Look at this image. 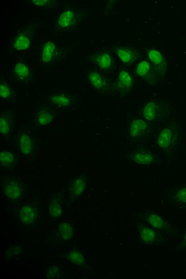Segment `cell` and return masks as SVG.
Listing matches in <instances>:
<instances>
[{
    "label": "cell",
    "instance_id": "cell-1",
    "mask_svg": "<svg viewBox=\"0 0 186 279\" xmlns=\"http://www.w3.org/2000/svg\"><path fill=\"white\" fill-rule=\"evenodd\" d=\"M18 227L24 233H30L42 226L43 214L40 202L36 198L18 207L13 215Z\"/></svg>",
    "mask_w": 186,
    "mask_h": 279
},
{
    "label": "cell",
    "instance_id": "cell-2",
    "mask_svg": "<svg viewBox=\"0 0 186 279\" xmlns=\"http://www.w3.org/2000/svg\"><path fill=\"white\" fill-rule=\"evenodd\" d=\"M85 11L78 7L67 6L63 8L56 16L54 25V32H69L78 26L84 20Z\"/></svg>",
    "mask_w": 186,
    "mask_h": 279
},
{
    "label": "cell",
    "instance_id": "cell-3",
    "mask_svg": "<svg viewBox=\"0 0 186 279\" xmlns=\"http://www.w3.org/2000/svg\"><path fill=\"white\" fill-rule=\"evenodd\" d=\"M38 28L36 24L30 23L17 30L9 44L10 53L28 51L33 45Z\"/></svg>",
    "mask_w": 186,
    "mask_h": 279
},
{
    "label": "cell",
    "instance_id": "cell-4",
    "mask_svg": "<svg viewBox=\"0 0 186 279\" xmlns=\"http://www.w3.org/2000/svg\"><path fill=\"white\" fill-rule=\"evenodd\" d=\"M74 233L73 224L69 220L59 222L55 228L48 233L45 242L51 248H58L71 241Z\"/></svg>",
    "mask_w": 186,
    "mask_h": 279
},
{
    "label": "cell",
    "instance_id": "cell-5",
    "mask_svg": "<svg viewBox=\"0 0 186 279\" xmlns=\"http://www.w3.org/2000/svg\"><path fill=\"white\" fill-rule=\"evenodd\" d=\"M2 189L8 201L13 206L19 205L26 195L25 184L16 177L7 178L2 184Z\"/></svg>",
    "mask_w": 186,
    "mask_h": 279
},
{
    "label": "cell",
    "instance_id": "cell-6",
    "mask_svg": "<svg viewBox=\"0 0 186 279\" xmlns=\"http://www.w3.org/2000/svg\"><path fill=\"white\" fill-rule=\"evenodd\" d=\"M63 48L52 40H45L40 46L38 59L41 64L50 65L60 61L63 54Z\"/></svg>",
    "mask_w": 186,
    "mask_h": 279
},
{
    "label": "cell",
    "instance_id": "cell-7",
    "mask_svg": "<svg viewBox=\"0 0 186 279\" xmlns=\"http://www.w3.org/2000/svg\"><path fill=\"white\" fill-rule=\"evenodd\" d=\"M11 76L20 85H28L34 81V71L28 63L17 60L12 65Z\"/></svg>",
    "mask_w": 186,
    "mask_h": 279
},
{
    "label": "cell",
    "instance_id": "cell-8",
    "mask_svg": "<svg viewBox=\"0 0 186 279\" xmlns=\"http://www.w3.org/2000/svg\"><path fill=\"white\" fill-rule=\"evenodd\" d=\"M65 199L59 192L53 193L47 204V213L51 223H54L62 218L65 212Z\"/></svg>",
    "mask_w": 186,
    "mask_h": 279
},
{
    "label": "cell",
    "instance_id": "cell-9",
    "mask_svg": "<svg viewBox=\"0 0 186 279\" xmlns=\"http://www.w3.org/2000/svg\"><path fill=\"white\" fill-rule=\"evenodd\" d=\"M18 146L21 154L26 158H31L35 154L34 141L30 134L25 130H20L18 135Z\"/></svg>",
    "mask_w": 186,
    "mask_h": 279
},
{
    "label": "cell",
    "instance_id": "cell-10",
    "mask_svg": "<svg viewBox=\"0 0 186 279\" xmlns=\"http://www.w3.org/2000/svg\"><path fill=\"white\" fill-rule=\"evenodd\" d=\"M56 114L55 109L51 106H40L35 113V123L39 127L48 126L52 122Z\"/></svg>",
    "mask_w": 186,
    "mask_h": 279
},
{
    "label": "cell",
    "instance_id": "cell-11",
    "mask_svg": "<svg viewBox=\"0 0 186 279\" xmlns=\"http://www.w3.org/2000/svg\"><path fill=\"white\" fill-rule=\"evenodd\" d=\"M0 132L2 136H10L15 130L16 120L15 112L12 109H4L1 112Z\"/></svg>",
    "mask_w": 186,
    "mask_h": 279
},
{
    "label": "cell",
    "instance_id": "cell-12",
    "mask_svg": "<svg viewBox=\"0 0 186 279\" xmlns=\"http://www.w3.org/2000/svg\"><path fill=\"white\" fill-rule=\"evenodd\" d=\"M47 100L54 109L67 110L73 105V98L69 94L58 92L51 94Z\"/></svg>",
    "mask_w": 186,
    "mask_h": 279
},
{
    "label": "cell",
    "instance_id": "cell-13",
    "mask_svg": "<svg viewBox=\"0 0 186 279\" xmlns=\"http://www.w3.org/2000/svg\"><path fill=\"white\" fill-rule=\"evenodd\" d=\"M60 258L72 265L79 268H83L86 264L85 256L78 249H72L61 254Z\"/></svg>",
    "mask_w": 186,
    "mask_h": 279
},
{
    "label": "cell",
    "instance_id": "cell-14",
    "mask_svg": "<svg viewBox=\"0 0 186 279\" xmlns=\"http://www.w3.org/2000/svg\"><path fill=\"white\" fill-rule=\"evenodd\" d=\"M86 186V180L84 177L75 178L70 184L69 199L70 203L78 199L82 194Z\"/></svg>",
    "mask_w": 186,
    "mask_h": 279
},
{
    "label": "cell",
    "instance_id": "cell-15",
    "mask_svg": "<svg viewBox=\"0 0 186 279\" xmlns=\"http://www.w3.org/2000/svg\"><path fill=\"white\" fill-rule=\"evenodd\" d=\"M93 61L99 68L104 71H110L113 66L112 57L110 53L106 52L95 54Z\"/></svg>",
    "mask_w": 186,
    "mask_h": 279
},
{
    "label": "cell",
    "instance_id": "cell-16",
    "mask_svg": "<svg viewBox=\"0 0 186 279\" xmlns=\"http://www.w3.org/2000/svg\"><path fill=\"white\" fill-rule=\"evenodd\" d=\"M0 94L2 100L7 102H13L16 100V92L12 85L2 78L0 84Z\"/></svg>",
    "mask_w": 186,
    "mask_h": 279
},
{
    "label": "cell",
    "instance_id": "cell-17",
    "mask_svg": "<svg viewBox=\"0 0 186 279\" xmlns=\"http://www.w3.org/2000/svg\"><path fill=\"white\" fill-rule=\"evenodd\" d=\"M148 57L154 66L161 73L165 75L167 71V63L162 54L155 49H151L148 52Z\"/></svg>",
    "mask_w": 186,
    "mask_h": 279
},
{
    "label": "cell",
    "instance_id": "cell-18",
    "mask_svg": "<svg viewBox=\"0 0 186 279\" xmlns=\"http://www.w3.org/2000/svg\"><path fill=\"white\" fill-rule=\"evenodd\" d=\"M87 76L89 82L95 88L99 90H104L107 87V81L98 72L89 71Z\"/></svg>",
    "mask_w": 186,
    "mask_h": 279
},
{
    "label": "cell",
    "instance_id": "cell-19",
    "mask_svg": "<svg viewBox=\"0 0 186 279\" xmlns=\"http://www.w3.org/2000/svg\"><path fill=\"white\" fill-rule=\"evenodd\" d=\"M0 159L2 168L7 170L14 168L17 163L15 155L10 151H2Z\"/></svg>",
    "mask_w": 186,
    "mask_h": 279
},
{
    "label": "cell",
    "instance_id": "cell-20",
    "mask_svg": "<svg viewBox=\"0 0 186 279\" xmlns=\"http://www.w3.org/2000/svg\"><path fill=\"white\" fill-rule=\"evenodd\" d=\"M116 53L120 60L127 64H131L137 58V53L130 48L117 47Z\"/></svg>",
    "mask_w": 186,
    "mask_h": 279
},
{
    "label": "cell",
    "instance_id": "cell-21",
    "mask_svg": "<svg viewBox=\"0 0 186 279\" xmlns=\"http://www.w3.org/2000/svg\"><path fill=\"white\" fill-rule=\"evenodd\" d=\"M43 276L47 278H61L65 277L66 273L63 267L51 265L44 269Z\"/></svg>",
    "mask_w": 186,
    "mask_h": 279
},
{
    "label": "cell",
    "instance_id": "cell-22",
    "mask_svg": "<svg viewBox=\"0 0 186 279\" xmlns=\"http://www.w3.org/2000/svg\"><path fill=\"white\" fill-rule=\"evenodd\" d=\"M133 84V79L128 72L122 71L120 72L117 82L118 89L120 91H127L131 87Z\"/></svg>",
    "mask_w": 186,
    "mask_h": 279
},
{
    "label": "cell",
    "instance_id": "cell-23",
    "mask_svg": "<svg viewBox=\"0 0 186 279\" xmlns=\"http://www.w3.org/2000/svg\"><path fill=\"white\" fill-rule=\"evenodd\" d=\"M22 247L20 245L13 244L6 250L4 254L6 260H17L22 254Z\"/></svg>",
    "mask_w": 186,
    "mask_h": 279
},
{
    "label": "cell",
    "instance_id": "cell-24",
    "mask_svg": "<svg viewBox=\"0 0 186 279\" xmlns=\"http://www.w3.org/2000/svg\"><path fill=\"white\" fill-rule=\"evenodd\" d=\"M58 3V1H53V0H30L27 2L30 7L36 9L51 8Z\"/></svg>",
    "mask_w": 186,
    "mask_h": 279
},
{
    "label": "cell",
    "instance_id": "cell-25",
    "mask_svg": "<svg viewBox=\"0 0 186 279\" xmlns=\"http://www.w3.org/2000/svg\"><path fill=\"white\" fill-rule=\"evenodd\" d=\"M174 133L171 129L167 128L163 130L161 134V145L163 147H169L173 141Z\"/></svg>",
    "mask_w": 186,
    "mask_h": 279
},
{
    "label": "cell",
    "instance_id": "cell-26",
    "mask_svg": "<svg viewBox=\"0 0 186 279\" xmlns=\"http://www.w3.org/2000/svg\"><path fill=\"white\" fill-rule=\"evenodd\" d=\"M151 71V65L148 61L140 62L137 67V74L141 77H146Z\"/></svg>",
    "mask_w": 186,
    "mask_h": 279
},
{
    "label": "cell",
    "instance_id": "cell-27",
    "mask_svg": "<svg viewBox=\"0 0 186 279\" xmlns=\"http://www.w3.org/2000/svg\"><path fill=\"white\" fill-rule=\"evenodd\" d=\"M175 200L178 204L186 205V187L180 188L175 193Z\"/></svg>",
    "mask_w": 186,
    "mask_h": 279
},
{
    "label": "cell",
    "instance_id": "cell-28",
    "mask_svg": "<svg viewBox=\"0 0 186 279\" xmlns=\"http://www.w3.org/2000/svg\"><path fill=\"white\" fill-rule=\"evenodd\" d=\"M144 114L146 118L148 119H153L156 114V107L153 103H149L145 107Z\"/></svg>",
    "mask_w": 186,
    "mask_h": 279
},
{
    "label": "cell",
    "instance_id": "cell-29",
    "mask_svg": "<svg viewBox=\"0 0 186 279\" xmlns=\"http://www.w3.org/2000/svg\"><path fill=\"white\" fill-rule=\"evenodd\" d=\"M149 222L152 224L153 227L157 228H162L165 225L164 220L159 216L154 214L149 218Z\"/></svg>",
    "mask_w": 186,
    "mask_h": 279
},
{
    "label": "cell",
    "instance_id": "cell-30",
    "mask_svg": "<svg viewBox=\"0 0 186 279\" xmlns=\"http://www.w3.org/2000/svg\"><path fill=\"white\" fill-rule=\"evenodd\" d=\"M141 236L144 241H151L155 239L156 234L151 229L144 228L142 231Z\"/></svg>",
    "mask_w": 186,
    "mask_h": 279
},
{
    "label": "cell",
    "instance_id": "cell-31",
    "mask_svg": "<svg viewBox=\"0 0 186 279\" xmlns=\"http://www.w3.org/2000/svg\"><path fill=\"white\" fill-rule=\"evenodd\" d=\"M144 123L142 121L137 120L132 124L131 128V132L132 134H137L140 131V130H142L145 127Z\"/></svg>",
    "mask_w": 186,
    "mask_h": 279
},
{
    "label": "cell",
    "instance_id": "cell-32",
    "mask_svg": "<svg viewBox=\"0 0 186 279\" xmlns=\"http://www.w3.org/2000/svg\"><path fill=\"white\" fill-rule=\"evenodd\" d=\"M183 241L184 242L185 244H186V231L185 232L184 237H183Z\"/></svg>",
    "mask_w": 186,
    "mask_h": 279
}]
</instances>
